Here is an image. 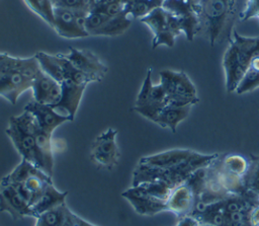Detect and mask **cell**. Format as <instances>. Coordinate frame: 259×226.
<instances>
[{"mask_svg": "<svg viewBox=\"0 0 259 226\" xmlns=\"http://www.w3.org/2000/svg\"><path fill=\"white\" fill-rule=\"evenodd\" d=\"M193 150L190 149H170L140 159V163L159 168H170L187 160Z\"/></svg>", "mask_w": 259, "mask_h": 226, "instance_id": "obj_19", "label": "cell"}, {"mask_svg": "<svg viewBox=\"0 0 259 226\" xmlns=\"http://www.w3.org/2000/svg\"><path fill=\"white\" fill-rule=\"evenodd\" d=\"M74 221H75V226H96V225H94L92 223H89V222L85 221L84 219H82L81 217L77 216L76 214L74 216Z\"/></svg>", "mask_w": 259, "mask_h": 226, "instance_id": "obj_30", "label": "cell"}, {"mask_svg": "<svg viewBox=\"0 0 259 226\" xmlns=\"http://www.w3.org/2000/svg\"><path fill=\"white\" fill-rule=\"evenodd\" d=\"M51 1H52V2H54V1H55V0H51Z\"/></svg>", "mask_w": 259, "mask_h": 226, "instance_id": "obj_32", "label": "cell"}, {"mask_svg": "<svg viewBox=\"0 0 259 226\" xmlns=\"http://www.w3.org/2000/svg\"><path fill=\"white\" fill-rule=\"evenodd\" d=\"M36 124L34 117L29 111L23 109L22 114L9 119L5 132L21 158L41 169V161L34 138Z\"/></svg>", "mask_w": 259, "mask_h": 226, "instance_id": "obj_5", "label": "cell"}, {"mask_svg": "<svg viewBox=\"0 0 259 226\" xmlns=\"http://www.w3.org/2000/svg\"><path fill=\"white\" fill-rule=\"evenodd\" d=\"M245 192L259 199V157L251 155L250 165L244 176Z\"/></svg>", "mask_w": 259, "mask_h": 226, "instance_id": "obj_25", "label": "cell"}, {"mask_svg": "<svg viewBox=\"0 0 259 226\" xmlns=\"http://www.w3.org/2000/svg\"><path fill=\"white\" fill-rule=\"evenodd\" d=\"M153 32L152 48L163 45L172 48L176 36L183 32L180 18L167 11L163 7H157L146 16L140 18Z\"/></svg>", "mask_w": 259, "mask_h": 226, "instance_id": "obj_6", "label": "cell"}, {"mask_svg": "<svg viewBox=\"0 0 259 226\" xmlns=\"http://www.w3.org/2000/svg\"><path fill=\"white\" fill-rule=\"evenodd\" d=\"M69 54L65 55L66 58L80 71L86 74L91 82H100L108 68L101 61V59L89 50H80L70 47Z\"/></svg>", "mask_w": 259, "mask_h": 226, "instance_id": "obj_13", "label": "cell"}, {"mask_svg": "<svg viewBox=\"0 0 259 226\" xmlns=\"http://www.w3.org/2000/svg\"><path fill=\"white\" fill-rule=\"evenodd\" d=\"M198 34L205 37L210 47L230 42L235 23L240 19L247 0H196Z\"/></svg>", "mask_w": 259, "mask_h": 226, "instance_id": "obj_1", "label": "cell"}, {"mask_svg": "<svg viewBox=\"0 0 259 226\" xmlns=\"http://www.w3.org/2000/svg\"><path fill=\"white\" fill-rule=\"evenodd\" d=\"M116 135L117 131L109 128L98 135L92 142L90 159L97 167L111 170L117 165L120 150L115 141Z\"/></svg>", "mask_w": 259, "mask_h": 226, "instance_id": "obj_9", "label": "cell"}, {"mask_svg": "<svg viewBox=\"0 0 259 226\" xmlns=\"http://www.w3.org/2000/svg\"><path fill=\"white\" fill-rule=\"evenodd\" d=\"M67 195H68V192H60L54 186L53 182L50 183L46 187L41 196L31 206V209L35 215V219L39 215L58 206L66 204Z\"/></svg>", "mask_w": 259, "mask_h": 226, "instance_id": "obj_21", "label": "cell"}, {"mask_svg": "<svg viewBox=\"0 0 259 226\" xmlns=\"http://www.w3.org/2000/svg\"><path fill=\"white\" fill-rule=\"evenodd\" d=\"M220 162L222 166L228 170L229 172L243 177L247 173L250 165V159L247 157L241 155V154H225V155H220L219 156Z\"/></svg>", "mask_w": 259, "mask_h": 226, "instance_id": "obj_23", "label": "cell"}, {"mask_svg": "<svg viewBox=\"0 0 259 226\" xmlns=\"http://www.w3.org/2000/svg\"><path fill=\"white\" fill-rule=\"evenodd\" d=\"M218 156L219 153L201 154L193 151L187 160L170 168H159L139 162L134 170L132 185L135 186L142 182L162 181L174 189L186 181L196 170L208 166Z\"/></svg>", "mask_w": 259, "mask_h": 226, "instance_id": "obj_3", "label": "cell"}, {"mask_svg": "<svg viewBox=\"0 0 259 226\" xmlns=\"http://www.w3.org/2000/svg\"><path fill=\"white\" fill-rule=\"evenodd\" d=\"M27 7L44 19L49 25L54 22V5L51 0H23Z\"/></svg>", "mask_w": 259, "mask_h": 226, "instance_id": "obj_26", "label": "cell"}, {"mask_svg": "<svg viewBox=\"0 0 259 226\" xmlns=\"http://www.w3.org/2000/svg\"><path fill=\"white\" fill-rule=\"evenodd\" d=\"M24 110L29 111L34 117L40 129L51 134L65 122H72L69 117L59 114L53 106L36 102L35 100L29 101L24 106Z\"/></svg>", "mask_w": 259, "mask_h": 226, "instance_id": "obj_18", "label": "cell"}, {"mask_svg": "<svg viewBox=\"0 0 259 226\" xmlns=\"http://www.w3.org/2000/svg\"><path fill=\"white\" fill-rule=\"evenodd\" d=\"M53 5L55 7H65L78 11H91V4L89 0H55Z\"/></svg>", "mask_w": 259, "mask_h": 226, "instance_id": "obj_27", "label": "cell"}, {"mask_svg": "<svg viewBox=\"0 0 259 226\" xmlns=\"http://www.w3.org/2000/svg\"><path fill=\"white\" fill-rule=\"evenodd\" d=\"M133 21L125 13L117 16H109L101 11L92 10L86 16L85 28L89 35L115 36L123 33Z\"/></svg>", "mask_w": 259, "mask_h": 226, "instance_id": "obj_11", "label": "cell"}, {"mask_svg": "<svg viewBox=\"0 0 259 226\" xmlns=\"http://www.w3.org/2000/svg\"><path fill=\"white\" fill-rule=\"evenodd\" d=\"M193 105H176L168 103L157 116L154 123L162 128H167L175 133L178 125L190 114Z\"/></svg>", "mask_w": 259, "mask_h": 226, "instance_id": "obj_20", "label": "cell"}, {"mask_svg": "<svg viewBox=\"0 0 259 226\" xmlns=\"http://www.w3.org/2000/svg\"><path fill=\"white\" fill-rule=\"evenodd\" d=\"M34 57L37 60L38 65L44 72L49 74L51 77H53L60 83H62L65 80L64 71L61 66V62L58 54L51 55L44 52H37L34 55Z\"/></svg>", "mask_w": 259, "mask_h": 226, "instance_id": "obj_22", "label": "cell"}, {"mask_svg": "<svg viewBox=\"0 0 259 226\" xmlns=\"http://www.w3.org/2000/svg\"><path fill=\"white\" fill-rule=\"evenodd\" d=\"M167 95L161 84L152 82V69H148L143 85L137 95L133 109L154 122L159 112L168 104Z\"/></svg>", "mask_w": 259, "mask_h": 226, "instance_id": "obj_8", "label": "cell"}, {"mask_svg": "<svg viewBox=\"0 0 259 226\" xmlns=\"http://www.w3.org/2000/svg\"><path fill=\"white\" fill-rule=\"evenodd\" d=\"M121 196L130 202L137 213L144 216H154L166 211V201L155 198L145 193L139 185L122 192Z\"/></svg>", "mask_w": 259, "mask_h": 226, "instance_id": "obj_16", "label": "cell"}, {"mask_svg": "<svg viewBox=\"0 0 259 226\" xmlns=\"http://www.w3.org/2000/svg\"><path fill=\"white\" fill-rule=\"evenodd\" d=\"M198 226H215V225H211V224H199Z\"/></svg>", "mask_w": 259, "mask_h": 226, "instance_id": "obj_31", "label": "cell"}, {"mask_svg": "<svg viewBox=\"0 0 259 226\" xmlns=\"http://www.w3.org/2000/svg\"><path fill=\"white\" fill-rule=\"evenodd\" d=\"M0 212L8 213L14 220L35 218L29 203L12 184H0Z\"/></svg>", "mask_w": 259, "mask_h": 226, "instance_id": "obj_14", "label": "cell"}, {"mask_svg": "<svg viewBox=\"0 0 259 226\" xmlns=\"http://www.w3.org/2000/svg\"><path fill=\"white\" fill-rule=\"evenodd\" d=\"M39 69L34 56L19 58L0 53V96L15 104L24 91L31 89Z\"/></svg>", "mask_w": 259, "mask_h": 226, "instance_id": "obj_2", "label": "cell"}, {"mask_svg": "<svg viewBox=\"0 0 259 226\" xmlns=\"http://www.w3.org/2000/svg\"><path fill=\"white\" fill-rule=\"evenodd\" d=\"M251 18H256L259 21V0H247L240 20L246 21Z\"/></svg>", "mask_w": 259, "mask_h": 226, "instance_id": "obj_28", "label": "cell"}, {"mask_svg": "<svg viewBox=\"0 0 259 226\" xmlns=\"http://www.w3.org/2000/svg\"><path fill=\"white\" fill-rule=\"evenodd\" d=\"M199 222L191 215L178 219V223L175 226H198Z\"/></svg>", "mask_w": 259, "mask_h": 226, "instance_id": "obj_29", "label": "cell"}, {"mask_svg": "<svg viewBox=\"0 0 259 226\" xmlns=\"http://www.w3.org/2000/svg\"><path fill=\"white\" fill-rule=\"evenodd\" d=\"M259 53L252 59L248 71L236 89V93L243 94L259 87Z\"/></svg>", "mask_w": 259, "mask_h": 226, "instance_id": "obj_24", "label": "cell"}, {"mask_svg": "<svg viewBox=\"0 0 259 226\" xmlns=\"http://www.w3.org/2000/svg\"><path fill=\"white\" fill-rule=\"evenodd\" d=\"M259 53V36H243L234 29L232 40L224 54L223 67L228 92H235L249 69L252 59Z\"/></svg>", "mask_w": 259, "mask_h": 226, "instance_id": "obj_4", "label": "cell"}, {"mask_svg": "<svg viewBox=\"0 0 259 226\" xmlns=\"http://www.w3.org/2000/svg\"><path fill=\"white\" fill-rule=\"evenodd\" d=\"M168 102L176 105H194L198 102L196 88L183 71L162 70L159 73Z\"/></svg>", "mask_w": 259, "mask_h": 226, "instance_id": "obj_7", "label": "cell"}, {"mask_svg": "<svg viewBox=\"0 0 259 226\" xmlns=\"http://www.w3.org/2000/svg\"><path fill=\"white\" fill-rule=\"evenodd\" d=\"M35 226H39V225H37V224H35Z\"/></svg>", "mask_w": 259, "mask_h": 226, "instance_id": "obj_33", "label": "cell"}, {"mask_svg": "<svg viewBox=\"0 0 259 226\" xmlns=\"http://www.w3.org/2000/svg\"><path fill=\"white\" fill-rule=\"evenodd\" d=\"M199 204V196L186 180L172 189L166 202V211L173 213L178 219L191 215Z\"/></svg>", "mask_w": 259, "mask_h": 226, "instance_id": "obj_12", "label": "cell"}, {"mask_svg": "<svg viewBox=\"0 0 259 226\" xmlns=\"http://www.w3.org/2000/svg\"><path fill=\"white\" fill-rule=\"evenodd\" d=\"M33 100L36 102L55 106L62 97L61 83L44 72L38 70L31 85Z\"/></svg>", "mask_w": 259, "mask_h": 226, "instance_id": "obj_15", "label": "cell"}, {"mask_svg": "<svg viewBox=\"0 0 259 226\" xmlns=\"http://www.w3.org/2000/svg\"><path fill=\"white\" fill-rule=\"evenodd\" d=\"M89 12L54 6L53 28L64 39H83L89 36L85 28V19Z\"/></svg>", "mask_w": 259, "mask_h": 226, "instance_id": "obj_10", "label": "cell"}, {"mask_svg": "<svg viewBox=\"0 0 259 226\" xmlns=\"http://www.w3.org/2000/svg\"><path fill=\"white\" fill-rule=\"evenodd\" d=\"M62 97L60 101L53 106L59 114L67 116L73 122L75 115L81 102L86 85L76 83L70 79H66L61 83Z\"/></svg>", "mask_w": 259, "mask_h": 226, "instance_id": "obj_17", "label": "cell"}]
</instances>
